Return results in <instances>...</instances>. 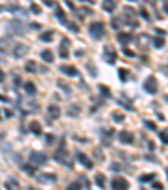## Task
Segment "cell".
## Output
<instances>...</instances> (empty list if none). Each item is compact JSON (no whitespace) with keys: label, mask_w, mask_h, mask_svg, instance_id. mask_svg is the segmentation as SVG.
Here are the masks:
<instances>
[{"label":"cell","mask_w":168,"mask_h":190,"mask_svg":"<svg viewBox=\"0 0 168 190\" xmlns=\"http://www.w3.org/2000/svg\"><path fill=\"white\" fill-rule=\"evenodd\" d=\"M45 141L52 143V141H54V135H47V136H45Z\"/></svg>","instance_id":"obj_39"},{"label":"cell","mask_w":168,"mask_h":190,"mask_svg":"<svg viewBox=\"0 0 168 190\" xmlns=\"http://www.w3.org/2000/svg\"><path fill=\"white\" fill-rule=\"evenodd\" d=\"M3 79H5V73L0 69V82H3Z\"/></svg>","instance_id":"obj_41"},{"label":"cell","mask_w":168,"mask_h":190,"mask_svg":"<svg viewBox=\"0 0 168 190\" xmlns=\"http://www.w3.org/2000/svg\"><path fill=\"white\" fill-rule=\"evenodd\" d=\"M99 91H103V93H104V94H106V98L109 96V89L106 88V86H99Z\"/></svg>","instance_id":"obj_35"},{"label":"cell","mask_w":168,"mask_h":190,"mask_svg":"<svg viewBox=\"0 0 168 190\" xmlns=\"http://www.w3.org/2000/svg\"><path fill=\"white\" fill-rule=\"evenodd\" d=\"M111 188L113 190H128V180L123 177H114L111 182Z\"/></svg>","instance_id":"obj_4"},{"label":"cell","mask_w":168,"mask_h":190,"mask_svg":"<svg viewBox=\"0 0 168 190\" xmlns=\"http://www.w3.org/2000/svg\"><path fill=\"white\" fill-rule=\"evenodd\" d=\"M30 190H35V188H30Z\"/></svg>","instance_id":"obj_48"},{"label":"cell","mask_w":168,"mask_h":190,"mask_svg":"<svg viewBox=\"0 0 168 190\" xmlns=\"http://www.w3.org/2000/svg\"><path fill=\"white\" fill-rule=\"evenodd\" d=\"M140 14H141V17H143V19H145L146 22H148V20H150V15H148V12H146L145 9H141V10H140Z\"/></svg>","instance_id":"obj_31"},{"label":"cell","mask_w":168,"mask_h":190,"mask_svg":"<svg viewBox=\"0 0 168 190\" xmlns=\"http://www.w3.org/2000/svg\"><path fill=\"white\" fill-rule=\"evenodd\" d=\"M143 88H145L146 93H150V94H155L156 91H158V84H156V79L153 76L146 77V81L143 82Z\"/></svg>","instance_id":"obj_3"},{"label":"cell","mask_w":168,"mask_h":190,"mask_svg":"<svg viewBox=\"0 0 168 190\" xmlns=\"http://www.w3.org/2000/svg\"><path fill=\"white\" fill-rule=\"evenodd\" d=\"M119 79H121V81H126V79H128V71L123 69V67L119 69Z\"/></svg>","instance_id":"obj_26"},{"label":"cell","mask_w":168,"mask_h":190,"mask_svg":"<svg viewBox=\"0 0 168 190\" xmlns=\"http://www.w3.org/2000/svg\"><path fill=\"white\" fill-rule=\"evenodd\" d=\"M67 190H81V185H79V182H74V184H71L69 187H67Z\"/></svg>","instance_id":"obj_29"},{"label":"cell","mask_w":168,"mask_h":190,"mask_svg":"<svg viewBox=\"0 0 168 190\" xmlns=\"http://www.w3.org/2000/svg\"><path fill=\"white\" fill-rule=\"evenodd\" d=\"M61 73L67 74V76H77V69L74 66H61Z\"/></svg>","instance_id":"obj_8"},{"label":"cell","mask_w":168,"mask_h":190,"mask_svg":"<svg viewBox=\"0 0 168 190\" xmlns=\"http://www.w3.org/2000/svg\"><path fill=\"white\" fill-rule=\"evenodd\" d=\"M30 10H32L34 14H41V7H39V5H35V3H32Z\"/></svg>","instance_id":"obj_33"},{"label":"cell","mask_w":168,"mask_h":190,"mask_svg":"<svg viewBox=\"0 0 168 190\" xmlns=\"http://www.w3.org/2000/svg\"><path fill=\"white\" fill-rule=\"evenodd\" d=\"M160 140H162L165 145H168V133L166 131H162V133H160Z\"/></svg>","instance_id":"obj_28"},{"label":"cell","mask_w":168,"mask_h":190,"mask_svg":"<svg viewBox=\"0 0 168 190\" xmlns=\"http://www.w3.org/2000/svg\"><path fill=\"white\" fill-rule=\"evenodd\" d=\"M86 2H91V0H86Z\"/></svg>","instance_id":"obj_47"},{"label":"cell","mask_w":168,"mask_h":190,"mask_svg":"<svg viewBox=\"0 0 168 190\" xmlns=\"http://www.w3.org/2000/svg\"><path fill=\"white\" fill-rule=\"evenodd\" d=\"M96 185L98 187H101V188H104V185H106V177L103 173H98L96 175Z\"/></svg>","instance_id":"obj_19"},{"label":"cell","mask_w":168,"mask_h":190,"mask_svg":"<svg viewBox=\"0 0 168 190\" xmlns=\"http://www.w3.org/2000/svg\"><path fill=\"white\" fill-rule=\"evenodd\" d=\"M151 180H155V175L153 173H146V175H141L140 177V182H143V184L145 182H151Z\"/></svg>","instance_id":"obj_23"},{"label":"cell","mask_w":168,"mask_h":190,"mask_svg":"<svg viewBox=\"0 0 168 190\" xmlns=\"http://www.w3.org/2000/svg\"><path fill=\"white\" fill-rule=\"evenodd\" d=\"M64 2H66V5H67V7H69V9H71V10H74V3H72V2H71V0H64Z\"/></svg>","instance_id":"obj_40"},{"label":"cell","mask_w":168,"mask_h":190,"mask_svg":"<svg viewBox=\"0 0 168 190\" xmlns=\"http://www.w3.org/2000/svg\"><path fill=\"white\" fill-rule=\"evenodd\" d=\"M22 168H24L25 172H29V173H32V175L35 173V167H30V165H24Z\"/></svg>","instance_id":"obj_30"},{"label":"cell","mask_w":168,"mask_h":190,"mask_svg":"<svg viewBox=\"0 0 168 190\" xmlns=\"http://www.w3.org/2000/svg\"><path fill=\"white\" fill-rule=\"evenodd\" d=\"M89 69H91V74H92V76H96V71H94V66H92V64H89Z\"/></svg>","instance_id":"obj_42"},{"label":"cell","mask_w":168,"mask_h":190,"mask_svg":"<svg viewBox=\"0 0 168 190\" xmlns=\"http://www.w3.org/2000/svg\"><path fill=\"white\" fill-rule=\"evenodd\" d=\"M81 12H83V14H92L91 10H88V9H83V10H81Z\"/></svg>","instance_id":"obj_44"},{"label":"cell","mask_w":168,"mask_h":190,"mask_svg":"<svg viewBox=\"0 0 168 190\" xmlns=\"http://www.w3.org/2000/svg\"><path fill=\"white\" fill-rule=\"evenodd\" d=\"M42 3L47 5V7H52V5H54V0H42Z\"/></svg>","instance_id":"obj_38"},{"label":"cell","mask_w":168,"mask_h":190,"mask_svg":"<svg viewBox=\"0 0 168 190\" xmlns=\"http://www.w3.org/2000/svg\"><path fill=\"white\" fill-rule=\"evenodd\" d=\"M29 160H30L32 165L41 167V165H45V162H47V155H45V153H41V152H32L30 155H29Z\"/></svg>","instance_id":"obj_2"},{"label":"cell","mask_w":168,"mask_h":190,"mask_svg":"<svg viewBox=\"0 0 168 190\" xmlns=\"http://www.w3.org/2000/svg\"><path fill=\"white\" fill-rule=\"evenodd\" d=\"M119 141H121V143H124V145H131V143L135 141V138H133V135H131L130 131L123 130V131L119 133Z\"/></svg>","instance_id":"obj_7"},{"label":"cell","mask_w":168,"mask_h":190,"mask_svg":"<svg viewBox=\"0 0 168 190\" xmlns=\"http://www.w3.org/2000/svg\"><path fill=\"white\" fill-rule=\"evenodd\" d=\"M47 114H49L51 118H54V120H56V118H59V116H61V109H59V106L51 105V106L47 108Z\"/></svg>","instance_id":"obj_10"},{"label":"cell","mask_w":168,"mask_h":190,"mask_svg":"<svg viewBox=\"0 0 168 190\" xmlns=\"http://www.w3.org/2000/svg\"><path fill=\"white\" fill-rule=\"evenodd\" d=\"M41 57L45 61V62H49V64L54 62V56H52L51 51H42V52H41Z\"/></svg>","instance_id":"obj_18"},{"label":"cell","mask_w":168,"mask_h":190,"mask_svg":"<svg viewBox=\"0 0 168 190\" xmlns=\"http://www.w3.org/2000/svg\"><path fill=\"white\" fill-rule=\"evenodd\" d=\"M32 29H41V24H32Z\"/></svg>","instance_id":"obj_43"},{"label":"cell","mask_w":168,"mask_h":190,"mask_svg":"<svg viewBox=\"0 0 168 190\" xmlns=\"http://www.w3.org/2000/svg\"><path fill=\"white\" fill-rule=\"evenodd\" d=\"M56 17H57V20H59V22H62V24H67L66 14H64V10L61 9V7H57V9H56Z\"/></svg>","instance_id":"obj_15"},{"label":"cell","mask_w":168,"mask_h":190,"mask_svg":"<svg viewBox=\"0 0 168 190\" xmlns=\"http://www.w3.org/2000/svg\"><path fill=\"white\" fill-rule=\"evenodd\" d=\"M41 177H44V178H39V182H54L56 180L54 175H41Z\"/></svg>","instance_id":"obj_25"},{"label":"cell","mask_w":168,"mask_h":190,"mask_svg":"<svg viewBox=\"0 0 168 190\" xmlns=\"http://www.w3.org/2000/svg\"><path fill=\"white\" fill-rule=\"evenodd\" d=\"M114 7H116V2H114V0H104V2H103V9H104L106 12H113Z\"/></svg>","instance_id":"obj_14"},{"label":"cell","mask_w":168,"mask_h":190,"mask_svg":"<svg viewBox=\"0 0 168 190\" xmlns=\"http://www.w3.org/2000/svg\"><path fill=\"white\" fill-rule=\"evenodd\" d=\"M118 41H119L121 44H126V42L131 41V34H128V32H119V34H118Z\"/></svg>","instance_id":"obj_16"},{"label":"cell","mask_w":168,"mask_h":190,"mask_svg":"<svg viewBox=\"0 0 168 190\" xmlns=\"http://www.w3.org/2000/svg\"><path fill=\"white\" fill-rule=\"evenodd\" d=\"M153 188H156V190H162V188H163V185L160 184V182H153Z\"/></svg>","instance_id":"obj_37"},{"label":"cell","mask_w":168,"mask_h":190,"mask_svg":"<svg viewBox=\"0 0 168 190\" xmlns=\"http://www.w3.org/2000/svg\"><path fill=\"white\" fill-rule=\"evenodd\" d=\"M119 24H121V19H119V17H114V19L111 20V26H113L114 29H119Z\"/></svg>","instance_id":"obj_27"},{"label":"cell","mask_w":168,"mask_h":190,"mask_svg":"<svg viewBox=\"0 0 168 190\" xmlns=\"http://www.w3.org/2000/svg\"><path fill=\"white\" fill-rule=\"evenodd\" d=\"M104 61H108V62H114L116 61V51L111 46H106L104 47Z\"/></svg>","instance_id":"obj_6"},{"label":"cell","mask_w":168,"mask_h":190,"mask_svg":"<svg viewBox=\"0 0 168 190\" xmlns=\"http://www.w3.org/2000/svg\"><path fill=\"white\" fill-rule=\"evenodd\" d=\"M69 29H71V30H72V32H76V34H77V32H79V27H77L76 24H69Z\"/></svg>","instance_id":"obj_36"},{"label":"cell","mask_w":168,"mask_h":190,"mask_svg":"<svg viewBox=\"0 0 168 190\" xmlns=\"http://www.w3.org/2000/svg\"><path fill=\"white\" fill-rule=\"evenodd\" d=\"M52 37H54V32L49 30V32H44V34H41V37H39V39H41L42 42H51Z\"/></svg>","instance_id":"obj_20"},{"label":"cell","mask_w":168,"mask_h":190,"mask_svg":"<svg viewBox=\"0 0 168 190\" xmlns=\"http://www.w3.org/2000/svg\"><path fill=\"white\" fill-rule=\"evenodd\" d=\"M77 160L81 162V165H83V167H86V168H92V162L84 155V153H77Z\"/></svg>","instance_id":"obj_9"},{"label":"cell","mask_w":168,"mask_h":190,"mask_svg":"<svg viewBox=\"0 0 168 190\" xmlns=\"http://www.w3.org/2000/svg\"><path fill=\"white\" fill-rule=\"evenodd\" d=\"M113 120H114V121H118V123H121V121L124 120V114H123V113H119V111H116V113H113Z\"/></svg>","instance_id":"obj_24"},{"label":"cell","mask_w":168,"mask_h":190,"mask_svg":"<svg viewBox=\"0 0 168 190\" xmlns=\"http://www.w3.org/2000/svg\"><path fill=\"white\" fill-rule=\"evenodd\" d=\"M27 51H29L27 46H24V44H17V46H15V49H14V56H15V57H20V56L25 54Z\"/></svg>","instance_id":"obj_11"},{"label":"cell","mask_w":168,"mask_h":190,"mask_svg":"<svg viewBox=\"0 0 168 190\" xmlns=\"http://www.w3.org/2000/svg\"><path fill=\"white\" fill-rule=\"evenodd\" d=\"M30 131H32L34 135H41V133H42L41 123H37V121H32V123H30Z\"/></svg>","instance_id":"obj_17"},{"label":"cell","mask_w":168,"mask_h":190,"mask_svg":"<svg viewBox=\"0 0 168 190\" xmlns=\"http://www.w3.org/2000/svg\"><path fill=\"white\" fill-rule=\"evenodd\" d=\"M59 56L62 57V59L69 57V39H62V42H61V46H59Z\"/></svg>","instance_id":"obj_5"},{"label":"cell","mask_w":168,"mask_h":190,"mask_svg":"<svg viewBox=\"0 0 168 190\" xmlns=\"http://www.w3.org/2000/svg\"><path fill=\"white\" fill-rule=\"evenodd\" d=\"M24 88H25V93H27V94H30V96H34L35 91H37L35 84H34V82H30V81H27L25 84H24Z\"/></svg>","instance_id":"obj_13"},{"label":"cell","mask_w":168,"mask_h":190,"mask_svg":"<svg viewBox=\"0 0 168 190\" xmlns=\"http://www.w3.org/2000/svg\"><path fill=\"white\" fill-rule=\"evenodd\" d=\"M153 46H155L156 49H162L163 46H165V39L163 37H155L153 39Z\"/></svg>","instance_id":"obj_22"},{"label":"cell","mask_w":168,"mask_h":190,"mask_svg":"<svg viewBox=\"0 0 168 190\" xmlns=\"http://www.w3.org/2000/svg\"><path fill=\"white\" fill-rule=\"evenodd\" d=\"M9 27H15V29H12L14 34H24V30H22L24 26H22L20 22H17V20H12V22L9 24Z\"/></svg>","instance_id":"obj_12"},{"label":"cell","mask_w":168,"mask_h":190,"mask_svg":"<svg viewBox=\"0 0 168 190\" xmlns=\"http://www.w3.org/2000/svg\"><path fill=\"white\" fill-rule=\"evenodd\" d=\"M25 71L27 73H35V71H37V64H35L34 61H27L25 62Z\"/></svg>","instance_id":"obj_21"},{"label":"cell","mask_w":168,"mask_h":190,"mask_svg":"<svg viewBox=\"0 0 168 190\" xmlns=\"http://www.w3.org/2000/svg\"><path fill=\"white\" fill-rule=\"evenodd\" d=\"M165 12L168 14V3H166V5H165Z\"/></svg>","instance_id":"obj_46"},{"label":"cell","mask_w":168,"mask_h":190,"mask_svg":"<svg viewBox=\"0 0 168 190\" xmlns=\"http://www.w3.org/2000/svg\"><path fill=\"white\" fill-rule=\"evenodd\" d=\"M123 52H124V54H126L128 57H135V52H133V51H130L128 47H124V49H123Z\"/></svg>","instance_id":"obj_34"},{"label":"cell","mask_w":168,"mask_h":190,"mask_svg":"<svg viewBox=\"0 0 168 190\" xmlns=\"http://www.w3.org/2000/svg\"><path fill=\"white\" fill-rule=\"evenodd\" d=\"M0 101H9V99H7L5 96H0Z\"/></svg>","instance_id":"obj_45"},{"label":"cell","mask_w":168,"mask_h":190,"mask_svg":"<svg viewBox=\"0 0 168 190\" xmlns=\"http://www.w3.org/2000/svg\"><path fill=\"white\" fill-rule=\"evenodd\" d=\"M89 34H91L94 39H103V37H104V34H106L104 24H103V22H92L91 26H89Z\"/></svg>","instance_id":"obj_1"},{"label":"cell","mask_w":168,"mask_h":190,"mask_svg":"<svg viewBox=\"0 0 168 190\" xmlns=\"http://www.w3.org/2000/svg\"><path fill=\"white\" fill-rule=\"evenodd\" d=\"M146 128H150V130H156V125L153 123V121H145Z\"/></svg>","instance_id":"obj_32"}]
</instances>
